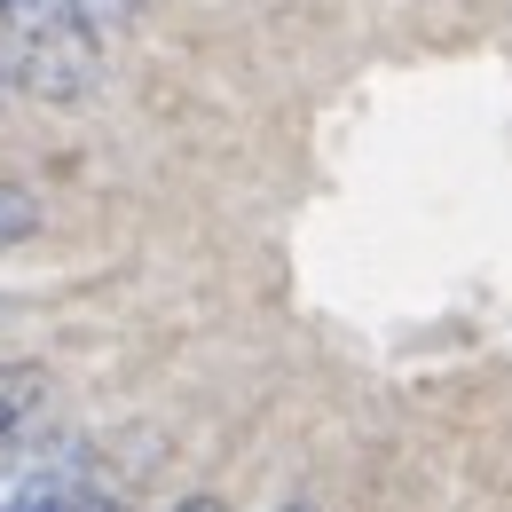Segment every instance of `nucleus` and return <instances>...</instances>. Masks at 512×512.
Listing matches in <instances>:
<instances>
[{"label": "nucleus", "mask_w": 512, "mask_h": 512, "mask_svg": "<svg viewBox=\"0 0 512 512\" xmlns=\"http://www.w3.org/2000/svg\"><path fill=\"white\" fill-rule=\"evenodd\" d=\"M24 237H40V197L16 190V182L0 174V253H8V245H24Z\"/></svg>", "instance_id": "20e7f679"}, {"label": "nucleus", "mask_w": 512, "mask_h": 512, "mask_svg": "<svg viewBox=\"0 0 512 512\" xmlns=\"http://www.w3.org/2000/svg\"><path fill=\"white\" fill-rule=\"evenodd\" d=\"M166 512H221L213 497H190V505H166Z\"/></svg>", "instance_id": "39448f33"}, {"label": "nucleus", "mask_w": 512, "mask_h": 512, "mask_svg": "<svg viewBox=\"0 0 512 512\" xmlns=\"http://www.w3.org/2000/svg\"><path fill=\"white\" fill-rule=\"evenodd\" d=\"M0 512H127V505L95 473L87 449H32V457H0Z\"/></svg>", "instance_id": "f257e3e1"}, {"label": "nucleus", "mask_w": 512, "mask_h": 512, "mask_svg": "<svg viewBox=\"0 0 512 512\" xmlns=\"http://www.w3.org/2000/svg\"><path fill=\"white\" fill-rule=\"evenodd\" d=\"M40 410H48V379H40V371H24V363H8V371H0V457L32 434V418H40Z\"/></svg>", "instance_id": "7ed1b4c3"}, {"label": "nucleus", "mask_w": 512, "mask_h": 512, "mask_svg": "<svg viewBox=\"0 0 512 512\" xmlns=\"http://www.w3.org/2000/svg\"><path fill=\"white\" fill-rule=\"evenodd\" d=\"M284 512H308V505H284Z\"/></svg>", "instance_id": "423d86ee"}, {"label": "nucleus", "mask_w": 512, "mask_h": 512, "mask_svg": "<svg viewBox=\"0 0 512 512\" xmlns=\"http://www.w3.org/2000/svg\"><path fill=\"white\" fill-rule=\"evenodd\" d=\"M142 0H0V16H8V32H103V24H119L134 16Z\"/></svg>", "instance_id": "f03ea898"}]
</instances>
